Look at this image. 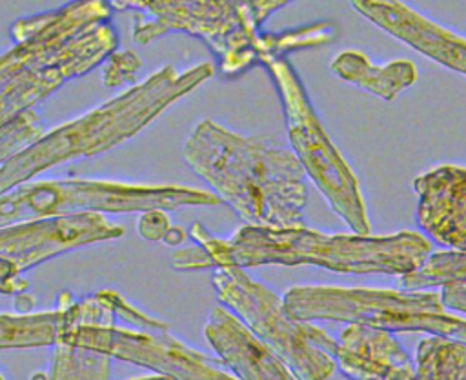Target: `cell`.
Masks as SVG:
<instances>
[{"label":"cell","mask_w":466,"mask_h":380,"mask_svg":"<svg viewBox=\"0 0 466 380\" xmlns=\"http://www.w3.org/2000/svg\"><path fill=\"white\" fill-rule=\"evenodd\" d=\"M284 0H127L109 2L111 7L137 11L133 16V40L146 45L167 33H187L200 38L218 62L224 76L233 78L260 64L269 67L297 49L329 44L333 24L315 22L286 31H260Z\"/></svg>","instance_id":"6da1fadb"},{"label":"cell","mask_w":466,"mask_h":380,"mask_svg":"<svg viewBox=\"0 0 466 380\" xmlns=\"http://www.w3.org/2000/svg\"><path fill=\"white\" fill-rule=\"evenodd\" d=\"M182 155L248 225L304 227L308 187L295 153L268 138L244 136L202 120L187 136Z\"/></svg>","instance_id":"7a4b0ae2"},{"label":"cell","mask_w":466,"mask_h":380,"mask_svg":"<svg viewBox=\"0 0 466 380\" xmlns=\"http://www.w3.org/2000/svg\"><path fill=\"white\" fill-rule=\"evenodd\" d=\"M0 56V118L31 111L62 84L102 64L118 44L109 2H69L11 25Z\"/></svg>","instance_id":"3957f363"},{"label":"cell","mask_w":466,"mask_h":380,"mask_svg":"<svg viewBox=\"0 0 466 380\" xmlns=\"http://www.w3.org/2000/svg\"><path fill=\"white\" fill-rule=\"evenodd\" d=\"M189 236L204 253L208 267L255 265H319L351 275H408L431 255L430 242L413 231L388 236L324 235L306 227L271 229L244 225L231 238L213 236L202 224H193Z\"/></svg>","instance_id":"277c9868"},{"label":"cell","mask_w":466,"mask_h":380,"mask_svg":"<svg viewBox=\"0 0 466 380\" xmlns=\"http://www.w3.org/2000/svg\"><path fill=\"white\" fill-rule=\"evenodd\" d=\"M211 75L213 65L208 62L182 73L166 65L113 100L42 135L0 165V196L49 167L98 155L126 142Z\"/></svg>","instance_id":"5b68a950"},{"label":"cell","mask_w":466,"mask_h":380,"mask_svg":"<svg viewBox=\"0 0 466 380\" xmlns=\"http://www.w3.org/2000/svg\"><path fill=\"white\" fill-rule=\"evenodd\" d=\"M284 307L295 320L364 324L384 331H424L466 344V320L450 315L435 291L295 285Z\"/></svg>","instance_id":"8992f818"},{"label":"cell","mask_w":466,"mask_h":380,"mask_svg":"<svg viewBox=\"0 0 466 380\" xmlns=\"http://www.w3.org/2000/svg\"><path fill=\"white\" fill-rule=\"evenodd\" d=\"M208 191L178 185H131L106 180L24 182L0 196V227L78 213L173 211L187 205H218Z\"/></svg>","instance_id":"52a82bcc"},{"label":"cell","mask_w":466,"mask_h":380,"mask_svg":"<svg viewBox=\"0 0 466 380\" xmlns=\"http://www.w3.org/2000/svg\"><path fill=\"white\" fill-rule=\"evenodd\" d=\"M211 284L217 298L289 367L297 380L333 376L335 338L309 322L291 318L275 291L237 265L217 267Z\"/></svg>","instance_id":"ba28073f"},{"label":"cell","mask_w":466,"mask_h":380,"mask_svg":"<svg viewBox=\"0 0 466 380\" xmlns=\"http://www.w3.org/2000/svg\"><path fill=\"white\" fill-rule=\"evenodd\" d=\"M266 69L280 96L288 135L304 173L309 175L353 235L368 236L371 225L357 176L320 125L299 75L286 58L273 62Z\"/></svg>","instance_id":"9c48e42d"},{"label":"cell","mask_w":466,"mask_h":380,"mask_svg":"<svg viewBox=\"0 0 466 380\" xmlns=\"http://www.w3.org/2000/svg\"><path fill=\"white\" fill-rule=\"evenodd\" d=\"M60 342L102 353L157 371L171 380H238L222 360L191 349L164 329H126L118 325L76 327Z\"/></svg>","instance_id":"30bf717a"},{"label":"cell","mask_w":466,"mask_h":380,"mask_svg":"<svg viewBox=\"0 0 466 380\" xmlns=\"http://www.w3.org/2000/svg\"><path fill=\"white\" fill-rule=\"evenodd\" d=\"M122 235L124 227L111 224L100 213L20 222L0 227V258L11 262L22 273L66 251L115 240Z\"/></svg>","instance_id":"8fae6325"},{"label":"cell","mask_w":466,"mask_h":380,"mask_svg":"<svg viewBox=\"0 0 466 380\" xmlns=\"http://www.w3.org/2000/svg\"><path fill=\"white\" fill-rule=\"evenodd\" d=\"M417 224L439 245L466 253V167L441 165L413 180Z\"/></svg>","instance_id":"7c38bea8"},{"label":"cell","mask_w":466,"mask_h":380,"mask_svg":"<svg viewBox=\"0 0 466 380\" xmlns=\"http://www.w3.org/2000/svg\"><path fill=\"white\" fill-rule=\"evenodd\" d=\"M353 9L435 62L466 75V38L430 22L402 2L355 0Z\"/></svg>","instance_id":"4fadbf2b"},{"label":"cell","mask_w":466,"mask_h":380,"mask_svg":"<svg viewBox=\"0 0 466 380\" xmlns=\"http://www.w3.org/2000/svg\"><path fill=\"white\" fill-rule=\"evenodd\" d=\"M335 365L348 380H411L413 362L384 329L348 324L335 340Z\"/></svg>","instance_id":"5bb4252c"},{"label":"cell","mask_w":466,"mask_h":380,"mask_svg":"<svg viewBox=\"0 0 466 380\" xmlns=\"http://www.w3.org/2000/svg\"><path fill=\"white\" fill-rule=\"evenodd\" d=\"M209 345L238 380H297L289 367L268 349L228 309L213 307L204 325Z\"/></svg>","instance_id":"9a60e30c"},{"label":"cell","mask_w":466,"mask_h":380,"mask_svg":"<svg viewBox=\"0 0 466 380\" xmlns=\"http://www.w3.org/2000/svg\"><path fill=\"white\" fill-rule=\"evenodd\" d=\"M329 69L342 78L386 102L397 98V95L415 84L417 67L410 60H393L384 65L371 64L360 51H342L333 60Z\"/></svg>","instance_id":"2e32d148"},{"label":"cell","mask_w":466,"mask_h":380,"mask_svg":"<svg viewBox=\"0 0 466 380\" xmlns=\"http://www.w3.org/2000/svg\"><path fill=\"white\" fill-rule=\"evenodd\" d=\"M69 300L71 295L62 293L53 311L0 315V349L53 347L58 344L62 335L71 329L67 313Z\"/></svg>","instance_id":"e0dca14e"},{"label":"cell","mask_w":466,"mask_h":380,"mask_svg":"<svg viewBox=\"0 0 466 380\" xmlns=\"http://www.w3.org/2000/svg\"><path fill=\"white\" fill-rule=\"evenodd\" d=\"M411 380H466V344L437 335L422 338Z\"/></svg>","instance_id":"ac0fdd59"},{"label":"cell","mask_w":466,"mask_h":380,"mask_svg":"<svg viewBox=\"0 0 466 380\" xmlns=\"http://www.w3.org/2000/svg\"><path fill=\"white\" fill-rule=\"evenodd\" d=\"M111 358L64 342L53 345L44 380H109Z\"/></svg>","instance_id":"d6986e66"},{"label":"cell","mask_w":466,"mask_h":380,"mask_svg":"<svg viewBox=\"0 0 466 380\" xmlns=\"http://www.w3.org/2000/svg\"><path fill=\"white\" fill-rule=\"evenodd\" d=\"M466 282V253H431L426 262L408 275H402L399 284L406 291H419L446 284Z\"/></svg>","instance_id":"ffe728a7"},{"label":"cell","mask_w":466,"mask_h":380,"mask_svg":"<svg viewBox=\"0 0 466 380\" xmlns=\"http://www.w3.org/2000/svg\"><path fill=\"white\" fill-rule=\"evenodd\" d=\"M104 69H102V84L111 89L122 84L135 82V75L138 67L142 65L138 55L135 51H115L104 60Z\"/></svg>","instance_id":"44dd1931"},{"label":"cell","mask_w":466,"mask_h":380,"mask_svg":"<svg viewBox=\"0 0 466 380\" xmlns=\"http://www.w3.org/2000/svg\"><path fill=\"white\" fill-rule=\"evenodd\" d=\"M171 231V224L169 218L164 211L157 209V211H146L140 215L138 218V233L151 242H158V240H166L167 233Z\"/></svg>","instance_id":"7402d4cb"},{"label":"cell","mask_w":466,"mask_h":380,"mask_svg":"<svg viewBox=\"0 0 466 380\" xmlns=\"http://www.w3.org/2000/svg\"><path fill=\"white\" fill-rule=\"evenodd\" d=\"M27 289H29V284L20 276L16 267L11 262L0 258V293L20 296Z\"/></svg>","instance_id":"603a6c76"},{"label":"cell","mask_w":466,"mask_h":380,"mask_svg":"<svg viewBox=\"0 0 466 380\" xmlns=\"http://www.w3.org/2000/svg\"><path fill=\"white\" fill-rule=\"evenodd\" d=\"M441 300H442L444 307L466 313V282L442 285Z\"/></svg>","instance_id":"cb8c5ba5"},{"label":"cell","mask_w":466,"mask_h":380,"mask_svg":"<svg viewBox=\"0 0 466 380\" xmlns=\"http://www.w3.org/2000/svg\"><path fill=\"white\" fill-rule=\"evenodd\" d=\"M137 380H171V378L158 375V376H147V378H137Z\"/></svg>","instance_id":"d4e9b609"},{"label":"cell","mask_w":466,"mask_h":380,"mask_svg":"<svg viewBox=\"0 0 466 380\" xmlns=\"http://www.w3.org/2000/svg\"><path fill=\"white\" fill-rule=\"evenodd\" d=\"M0 380H5V378H4V376H2V375H0Z\"/></svg>","instance_id":"484cf974"}]
</instances>
